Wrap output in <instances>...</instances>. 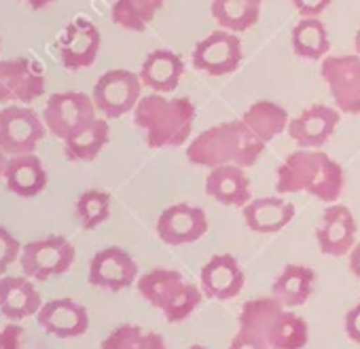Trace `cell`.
Wrapping results in <instances>:
<instances>
[{"instance_id": "obj_1", "label": "cell", "mask_w": 360, "mask_h": 349, "mask_svg": "<svg viewBox=\"0 0 360 349\" xmlns=\"http://www.w3.org/2000/svg\"><path fill=\"white\" fill-rule=\"evenodd\" d=\"M345 187V171L326 152L318 148H299L290 152L276 171V191L280 195L309 193L322 204H335Z\"/></svg>"}, {"instance_id": "obj_2", "label": "cell", "mask_w": 360, "mask_h": 349, "mask_svg": "<svg viewBox=\"0 0 360 349\" xmlns=\"http://www.w3.org/2000/svg\"><path fill=\"white\" fill-rule=\"evenodd\" d=\"M195 106L189 98H165V93L142 96L134 108V125L142 129L148 148H178L187 144Z\"/></svg>"}, {"instance_id": "obj_3", "label": "cell", "mask_w": 360, "mask_h": 349, "mask_svg": "<svg viewBox=\"0 0 360 349\" xmlns=\"http://www.w3.org/2000/svg\"><path fill=\"white\" fill-rule=\"evenodd\" d=\"M265 152V142L259 140L242 119L219 123L189 142L187 159L200 167L240 165L252 167Z\"/></svg>"}, {"instance_id": "obj_4", "label": "cell", "mask_w": 360, "mask_h": 349, "mask_svg": "<svg viewBox=\"0 0 360 349\" xmlns=\"http://www.w3.org/2000/svg\"><path fill=\"white\" fill-rule=\"evenodd\" d=\"M77 250L64 235H49L22 246L20 267L32 282H47L64 275L75 265Z\"/></svg>"}, {"instance_id": "obj_5", "label": "cell", "mask_w": 360, "mask_h": 349, "mask_svg": "<svg viewBox=\"0 0 360 349\" xmlns=\"http://www.w3.org/2000/svg\"><path fill=\"white\" fill-rule=\"evenodd\" d=\"M140 98H142L140 74L125 68H112L104 72L96 81L91 93V100L104 119H119L127 112H134Z\"/></svg>"}, {"instance_id": "obj_6", "label": "cell", "mask_w": 360, "mask_h": 349, "mask_svg": "<svg viewBox=\"0 0 360 349\" xmlns=\"http://www.w3.org/2000/svg\"><path fill=\"white\" fill-rule=\"evenodd\" d=\"M47 125L37 110L26 104H11L0 110V150L13 154L34 152L45 138Z\"/></svg>"}, {"instance_id": "obj_7", "label": "cell", "mask_w": 360, "mask_h": 349, "mask_svg": "<svg viewBox=\"0 0 360 349\" xmlns=\"http://www.w3.org/2000/svg\"><path fill=\"white\" fill-rule=\"evenodd\" d=\"M98 108L91 96L83 91H62L49 96L43 112L47 131L60 140H68L83 127H87L96 117Z\"/></svg>"}, {"instance_id": "obj_8", "label": "cell", "mask_w": 360, "mask_h": 349, "mask_svg": "<svg viewBox=\"0 0 360 349\" xmlns=\"http://www.w3.org/2000/svg\"><path fill=\"white\" fill-rule=\"evenodd\" d=\"M320 77L328 85L335 106L345 114H360V55H326Z\"/></svg>"}, {"instance_id": "obj_9", "label": "cell", "mask_w": 360, "mask_h": 349, "mask_svg": "<svg viewBox=\"0 0 360 349\" xmlns=\"http://www.w3.org/2000/svg\"><path fill=\"white\" fill-rule=\"evenodd\" d=\"M47 74L37 60H0V102L30 104L45 96Z\"/></svg>"}, {"instance_id": "obj_10", "label": "cell", "mask_w": 360, "mask_h": 349, "mask_svg": "<svg viewBox=\"0 0 360 349\" xmlns=\"http://www.w3.org/2000/svg\"><path fill=\"white\" fill-rule=\"evenodd\" d=\"M242 41L236 32L229 30H214L206 39H202L193 49V66L200 72L212 77H225L240 68L242 64Z\"/></svg>"}, {"instance_id": "obj_11", "label": "cell", "mask_w": 360, "mask_h": 349, "mask_svg": "<svg viewBox=\"0 0 360 349\" xmlns=\"http://www.w3.org/2000/svg\"><path fill=\"white\" fill-rule=\"evenodd\" d=\"M102 34L98 26L85 18L72 20L58 39V58L70 72L89 68L100 53Z\"/></svg>"}, {"instance_id": "obj_12", "label": "cell", "mask_w": 360, "mask_h": 349, "mask_svg": "<svg viewBox=\"0 0 360 349\" xmlns=\"http://www.w3.org/2000/svg\"><path fill=\"white\" fill-rule=\"evenodd\" d=\"M87 279L94 288L121 292L138 282V263L127 250L119 246H108L96 252L89 261Z\"/></svg>"}, {"instance_id": "obj_13", "label": "cell", "mask_w": 360, "mask_h": 349, "mask_svg": "<svg viewBox=\"0 0 360 349\" xmlns=\"http://www.w3.org/2000/svg\"><path fill=\"white\" fill-rule=\"evenodd\" d=\"M208 216L202 208L189 204H174L157 218V237L167 246L195 244L208 233Z\"/></svg>"}, {"instance_id": "obj_14", "label": "cell", "mask_w": 360, "mask_h": 349, "mask_svg": "<svg viewBox=\"0 0 360 349\" xmlns=\"http://www.w3.org/2000/svg\"><path fill=\"white\" fill-rule=\"evenodd\" d=\"M37 324L56 338H79L89 330V311L75 298H49L37 313Z\"/></svg>"}, {"instance_id": "obj_15", "label": "cell", "mask_w": 360, "mask_h": 349, "mask_svg": "<svg viewBox=\"0 0 360 349\" xmlns=\"http://www.w3.org/2000/svg\"><path fill=\"white\" fill-rule=\"evenodd\" d=\"M356 233L358 225L352 210L343 204H333L324 210L316 227V242L322 254L337 258L352 252L356 246Z\"/></svg>"}, {"instance_id": "obj_16", "label": "cell", "mask_w": 360, "mask_h": 349, "mask_svg": "<svg viewBox=\"0 0 360 349\" xmlns=\"http://www.w3.org/2000/svg\"><path fill=\"white\" fill-rule=\"evenodd\" d=\"M341 121V110L326 106V104H314L288 123V136L299 144V148H322L330 136L335 133L337 125Z\"/></svg>"}, {"instance_id": "obj_17", "label": "cell", "mask_w": 360, "mask_h": 349, "mask_svg": "<svg viewBox=\"0 0 360 349\" xmlns=\"http://www.w3.org/2000/svg\"><path fill=\"white\" fill-rule=\"evenodd\" d=\"M246 284L244 269L233 254H214L200 271V286L208 298L231 301Z\"/></svg>"}, {"instance_id": "obj_18", "label": "cell", "mask_w": 360, "mask_h": 349, "mask_svg": "<svg viewBox=\"0 0 360 349\" xmlns=\"http://www.w3.org/2000/svg\"><path fill=\"white\" fill-rule=\"evenodd\" d=\"M43 296L26 275H3L0 277V313L9 322H22L37 317L43 307Z\"/></svg>"}, {"instance_id": "obj_19", "label": "cell", "mask_w": 360, "mask_h": 349, "mask_svg": "<svg viewBox=\"0 0 360 349\" xmlns=\"http://www.w3.org/2000/svg\"><path fill=\"white\" fill-rule=\"evenodd\" d=\"M3 178L7 189L22 199H32L41 195L49 185V173L45 169V163L34 152L9 157Z\"/></svg>"}, {"instance_id": "obj_20", "label": "cell", "mask_w": 360, "mask_h": 349, "mask_svg": "<svg viewBox=\"0 0 360 349\" xmlns=\"http://www.w3.org/2000/svg\"><path fill=\"white\" fill-rule=\"evenodd\" d=\"M206 193L223 204V206H236L244 208L250 197V180L246 176L244 167L240 165H219L212 167L206 178Z\"/></svg>"}, {"instance_id": "obj_21", "label": "cell", "mask_w": 360, "mask_h": 349, "mask_svg": "<svg viewBox=\"0 0 360 349\" xmlns=\"http://www.w3.org/2000/svg\"><path fill=\"white\" fill-rule=\"evenodd\" d=\"M183 72L185 64L178 53L169 49H155L142 62L140 81L155 93H172L183 79Z\"/></svg>"}, {"instance_id": "obj_22", "label": "cell", "mask_w": 360, "mask_h": 349, "mask_svg": "<svg viewBox=\"0 0 360 349\" xmlns=\"http://www.w3.org/2000/svg\"><path fill=\"white\" fill-rule=\"evenodd\" d=\"M242 214L250 231L269 235L282 231L292 223L295 206L282 197H257L244 206Z\"/></svg>"}, {"instance_id": "obj_23", "label": "cell", "mask_w": 360, "mask_h": 349, "mask_svg": "<svg viewBox=\"0 0 360 349\" xmlns=\"http://www.w3.org/2000/svg\"><path fill=\"white\" fill-rule=\"evenodd\" d=\"M316 273L311 267L305 265H286L282 273L271 284V294L286 307L297 309L305 305L314 292Z\"/></svg>"}, {"instance_id": "obj_24", "label": "cell", "mask_w": 360, "mask_h": 349, "mask_svg": "<svg viewBox=\"0 0 360 349\" xmlns=\"http://www.w3.org/2000/svg\"><path fill=\"white\" fill-rule=\"evenodd\" d=\"M185 277L176 269H165V267H155L146 271L144 275L138 277L136 288L140 296L155 309L163 311L176 296L185 288Z\"/></svg>"}, {"instance_id": "obj_25", "label": "cell", "mask_w": 360, "mask_h": 349, "mask_svg": "<svg viewBox=\"0 0 360 349\" xmlns=\"http://www.w3.org/2000/svg\"><path fill=\"white\" fill-rule=\"evenodd\" d=\"M242 121L259 140L267 144L288 129L290 117L284 106L269 102V100H261L246 108V112L242 114Z\"/></svg>"}, {"instance_id": "obj_26", "label": "cell", "mask_w": 360, "mask_h": 349, "mask_svg": "<svg viewBox=\"0 0 360 349\" xmlns=\"http://www.w3.org/2000/svg\"><path fill=\"white\" fill-rule=\"evenodd\" d=\"M290 45L295 55L301 60H324L330 49L328 30L318 18H301L290 32Z\"/></svg>"}, {"instance_id": "obj_27", "label": "cell", "mask_w": 360, "mask_h": 349, "mask_svg": "<svg viewBox=\"0 0 360 349\" xmlns=\"http://www.w3.org/2000/svg\"><path fill=\"white\" fill-rule=\"evenodd\" d=\"M263 0H212V18L214 22L229 32L250 30L261 15Z\"/></svg>"}, {"instance_id": "obj_28", "label": "cell", "mask_w": 360, "mask_h": 349, "mask_svg": "<svg viewBox=\"0 0 360 349\" xmlns=\"http://www.w3.org/2000/svg\"><path fill=\"white\" fill-rule=\"evenodd\" d=\"M265 341L271 349H305L309 343V324L292 309H284L269 326Z\"/></svg>"}, {"instance_id": "obj_29", "label": "cell", "mask_w": 360, "mask_h": 349, "mask_svg": "<svg viewBox=\"0 0 360 349\" xmlns=\"http://www.w3.org/2000/svg\"><path fill=\"white\" fill-rule=\"evenodd\" d=\"M110 140V127L106 119H94L87 127L64 140V150L70 161H94Z\"/></svg>"}, {"instance_id": "obj_30", "label": "cell", "mask_w": 360, "mask_h": 349, "mask_svg": "<svg viewBox=\"0 0 360 349\" xmlns=\"http://www.w3.org/2000/svg\"><path fill=\"white\" fill-rule=\"evenodd\" d=\"M286 307L271 294V296H259V298H250L242 305L240 315H238V324L240 330L255 334L259 338L265 341L269 326L274 324V320L284 311Z\"/></svg>"}, {"instance_id": "obj_31", "label": "cell", "mask_w": 360, "mask_h": 349, "mask_svg": "<svg viewBox=\"0 0 360 349\" xmlns=\"http://www.w3.org/2000/svg\"><path fill=\"white\" fill-rule=\"evenodd\" d=\"M165 0H115L110 9L112 24L129 32H144Z\"/></svg>"}, {"instance_id": "obj_32", "label": "cell", "mask_w": 360, "mask_h": 349, "mask_svg": "<svg viewBox=\"0 0 360 349\" xmlns=\"http://www.w3.org/2000/svg\"><path fill=\"white\" fill-rule=\"evenodd\" d=\"M100 349H167L163 336L136 324H121L106 334Z\"/></svg>"}, {"instance_id": "obj_33", "label": "cell", "mask_w": 360, "mask_h": 349, "mask_svg": "<svg viewBox=\"0 0 360 349\" xmlns=\"http://www.w3.org/2000/svg\"><path fill=\"white\" fill-rule=\"evenodd\" d=\"M110 208H112V199L106 191L87 189L85 193L79 195L75 204V214L85 231H94L110 218Z\"/></svg>"}, {"instance_id": "obj_34", "label": "cell", "mask_w": 360, "mask_h": 349, "mask_svg": "<svg viewBox=\"0 0 360 349\" xmlns=\"http://www.w3.org/2000/svg\"><path fill=\"white\" fill-rule=\"evenodd\" d=\"M204 296H206V294H204L202 286L187 282L185 288L178 292V296H176L161 313H163V317H165L169 324H180V322H185L187 317L193 315V311L202 305Z\"/></svg>"}, {"instance_id": "obj_35", "label": "cell", "mask_w": 360, "mask_h": 349, "mask_svg": "<svg viewBox=\"0 0 360 349\" xmlns=\"http://www.w3.org/2000/svg\"><path fill=\"white\" fill-rule=\"evenodd\" d=\"M20 254H22L20 239L7 227L0 225V275H5L9 267L15 261H20Z\"/></svg>"}, {"instance_id": "obj_36", "label": "cell", "mask_w": 360, "mask_h": 349, "mask_svg": "<svg viewBox=\"0 0 360 349\" xmlns=\"http://www.w3.org/2000/svg\"><path fill=\"white\" fill-rule=\"evenodd\" d=\"M24 347V328L18 322H9L0 330V349H22Z\"/></svg>"}, {"instance_id": "obj_37", "label": "cell", "mask_w": 360, "mask_h": 349, "mask_svg": "<svg viewBox=\"0 0 360 349\" xmlns=\"http://www.w3.org/2000/svg\"><path fill=\"white\" fill-rule=\"evenodd\" d=\"M290 3L301 18H318L330 7L333 0H290Z\"/></svg>"}, {"instance_id": "obj_38", "label": "cell", "mask_w": 360, "mask_h": 349, "mask_svg": "<svg viewBox=\"0 0 360 349\" xmlns=\"http://www.w3.org/2000/svg\"><path fill=\"white\" fill-rule=\"evenodd\" d=\"M227 349H271V347L267 345V341H263V338H259L255 334H248V332L240 330L231 338V343H229Z\"/></svg>"}, {"instance_id": "obj_39", "label": "cell", "mask_w": 360, "mask_h": 349, "mask_svg": "<svg viewBox=\"0 0 360 349\" xmlns=\"http://www.w3.org/2000/svg\"><path fill=\"white\" fill-rule=\"evenodd\" d=\"M345 334L352 343H360V301L345 313Z\"/></svg>"}, {"instance_id": "obj_40", "label": "cell", "mask_w": 360, "mask_h": 349, "mask_svg": "<svg viewBox=\"0 0 360 349\" xmlns=\"http://www.w3.org/2000/svg\"><path fill=\"white\" fill-rule=\"evenodd\" d=\"M349 271L360 282V244H356L349 252Z\"/></svg>"}, {"instance_id": "obj_41", "label": "cell", "mask_w": 360, "mask_h": 349, "mask_svg": "<svg viewBox=\"0 0 360 349\" xmlns=\"http://www.w3.org/2000/svg\"><path fill=\"white\" fill-rule=\"evenodd\" d=\"M22 3H28L34 11H41V9H45V7H49L53 0H22Z\"/></svg>"}, {"instance_id": "obj_42", "label": "cell", "mask_w": 360, "mask_h": 349, "mask_svg": "<svg viewBox=\"0 0 360 349\" xmlns=\"http://www.w3.org/2000/svg\"><path fill=\"white\" fill-rule=\"evenodd\" d=\"M7 161H9V154L0 150V178L5 176V167H7Z\"/></svg>"}, {"instance_id": "obj_43", "label": "cell", "mask_w": 360, "mask_h": 349, "mask_svg": "<svg viewBox=\"0 0 360 349\" xmlns=\"http://www.w3.org/2000/svg\"><path fill=\"white\" fill-rule=\"evenodd\" d=\"M354 51L360 55V30L356 32V37H354Z\"/></svg>"}, {"instance_id": "obj_44", "label": "cell", "mask_w": 360, "mask_h": 349, "mask_svg": "<svg viewBox=\"0 0 360 349\" xmlns=\"http://www.w3.org/2000/svg\"><path fill=\"white\" fill-rule=\"evenodd\" d=\"M189 349H210V347H206V345H191Z\"/></svg>"}]
</instances>
